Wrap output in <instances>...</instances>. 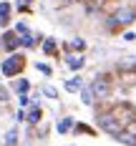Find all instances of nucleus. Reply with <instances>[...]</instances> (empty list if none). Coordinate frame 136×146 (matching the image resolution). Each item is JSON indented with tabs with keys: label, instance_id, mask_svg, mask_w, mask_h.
Returning <instances> with one entry per match:
<instances>
[{
	"label": "nucleus",
	"instance_id": "nucleus-1",
	"mask_svg": "<svg viewBox=\"0 0 136 146\" xmlns=\"http://www.w3.org/2000/svg\"><path fill=\"white\" fill-rule=\"evenodd\" d=\"M96 121H98V129L106 131L108 136H113V139H119V133L123 131V126L119 123V118L113 116V111H101L96 116Z\"/></svg>",
	"mask_w": 136,
	"mask_h": 146
},
{
	"label": "nucleus",
	"instance_id": "nucleus-2",
	"mask_svg": "<svg viewBox=\"0 0 136 146\" xmlns=\"http://www.w3.org/2000/svg\"><path fill=\"white\" fill-rule=\"evenodd\" d=\"M136 20V8H116V13L111 15V20H108V25L111 28H119V25H131Z\"/></svg>",
	"mask_w": 136,
	"mask_h": 146
},
{
	"label": "nucleus",
	"instance_id": "nucleus-3",
	"mask_svg": "<svg viewBox=\"0 0 136 146\" xmlns=\"http://www.w3.org/2000/svg\"><path fill=\"white\" fill-rule=\"evenodd\" d=\"M91 91H93L96 98H108V96H111V78L103 76V73L93 76V81H91Z\"/></svg>",
	"mask_w": 136,
	"mask_h": 146
},
{
	"label": "nucleus",
	"instance_id": "nucleus-4",
	"mask_svg": "<svg viewBox=\"0 0 136 146\" xmlns=\"http://www.w3.org/2000/svg\"><path fill=\"white\" fill-rule=\"evenodd\" d=\"M113 116L119 118V123L126 129L131 121H136V111H134V106H129V103H119V106L113 108Z\"/></svg>",
	"mask_w": 136,
	"mask_h": 146
},
{
	"label": "nucleus",
	"instance_id": "nucleus-5",
	"mask_svg": "<svg viewBox=\"0 0 136 146\" xmlns=\"http://www.w3.org/2000/svg\"><path fill=\"white\" fill-rule=\"evenodd\" d=\"M23 63H25V60H23V56L13 53L10 58L3 60V76H8V78H10V76H18V73H20V68H23Z\"/></svg>",
	"mask_w": 136,
	"mask_h": 146
},
{
	"label": "nucleus",
	"instance_id": "nucleus-6",
	"mask_svg": "<svg viewBox=\"0 0 136 146\" xmlns=\"http://www.w3.org/2000/svg\"><path fill=\"white\" fill-rule=\"evenodd\" d=\"M0 43H3L5 50H10V53H13V50H18V45H20V38H18V33H15V30H8V33H3V40H0Z\"/></svg>",
	"mask_w": 136,
	"mask_h": 146
},
{
	"label": "nucleus",
	"instance_id": "nucleus-7",
	"mask_svg": "<svg viewBox=\"0 0 136 146\" xmlns=\"http://www.w3.org/2000/svg\"><path fill=\"white\" fill-rule=\"evenodd\" d=\"M10 10H13V8H10V3H5V0H3V3H0V28H5V25L10 23Z\"/></svg>",
	"mask_w": 136,
	"mask_h": 146
},
{
	"label": "nucleus",
	"instance_id": "nucleus-8",
	"mask_svg": "<svg viewBox=\"0 0 136 146\" xmlns=\"http://www.w3.org/2000/svg\"><path fill=\"white\" fill-rule=\"evenodd\" d=\"M66 63H68V68H71V71H81V68L86 66V58H83V56H68Z\"/></svg>",
	"mask_w": 136,
	"mask_h": 146
},
{
	"label": "nucleus",
	"instance_id": "nucleus-9",
	"mask_svg": "<svg viewBox=\"0 0 136 146\" xmlns=\"http://www.w3.org/2000/svg\"><path fill=\"white\" fill-rule=\"evenodd\" d=\"M81 88H83V81H81L78 76H76V78H68V81H66V91H68V93H78Z\"/></svg>",
	"mask_w": 136,
	"mask_h": 146
},
{
	"label": "nucleus",
	"instance_id": "nucleus-10",
	"mask_svg": "<svg viewBox=\"0 0 136 146\" xmlns=\"http://www.w3.org/2000/svg\"><path fill=\"white\" fill-rule=\"evenodd\" d=\"M56 129H58V133H68V131H71V129H73V118H71V116L60 118L58 123H56Z\"/></svg>",
	"mask_w": 136,
	"mask_h": 146
},
{
	"label": "nucleus",
	"instance_id": "nucleus-11",
	"mask_svg": "<svg viewBox=\"0 0 136 146\" xmlns=\"http://www.w3.org/2000/svg\"><path fill=\"white\" fill-rule=\"evenodd\" d=\"M40 116H43V111H40V106H33V108H30V111H28V118H25V121L35 126V123L40 121Z\"/></svg>",
	"mask_w": 136,
	"mask_h": 146
},
{
	"label": "nucleus",
	"instance_id": "nucleus-12",
	"mask_svg": "<svg viewBox=\"0 0 136 146\" xmlns=\"http://www.w3.org/2000/svg\"><path fill=\"white\" fill-rule=\"evenodd\" d=\"M58 50V43H56V38H45L43 40V53L45 56H53Z\"/></svg>",
	"mask_w": 136,
	"mask_h": 146
},
{
	"label": "nucleus",
	"instance_id": "nucleus-13",
	"mask_svg": "<svg viewBox=\"0 0 136 146\" xmlns=\"http://www.w3.org/2000/svg\"><path fill=\"white\" fill-rule=\"evenodd\" d=\"M116 141H121L123 146H136V136H134V133H129V131H121Z\"/></svg>",
	"mask_w": 136,
	"mask_h": 146
},
{
	"label": "nucleus",
	"instance_id": "nucleus-14",
	"mask_svg": "<svg viewBox=\"0 0 136 146\" xmlns=\"http://www.w3.org/2000/svg\"><path fill=\"white\" fill-rule=\"evenodd\" d=\"M93 98H96V96H93V91H91V86H88V88H86V86L81 88V101L86 103V106H93Z\"/></svg>",
	"mask_w": 136,
	"mask_h": 146
},
{
	"label": "nucleus",
	"instance_id": "nucleus-15",
	"mask_svg": "<svg viewBox=\"0 0 136 146\" xmlns=\"http://www.w3.org/2000/svg\"><path fill=\"white\" fill-rule=\"evenodd\" d=\"M35 38H38V35L25 33V35H20V45H23V48H33V45H35Z\"/></svg>",
	"mask_w": 136,
	"mask_h": 146
},
{
	"label": "nucleus",
	"instance_id": "nucleus-16",
	"mask_svg": "<svg viewBox=\"0 0 136 146\" xmlns=\"http://www.w3.org/2000/svg\"><path fill=\"white\" fill-rule=\"evenodd\" d=\"M5 146H18V129H10L5 133Z\"/></svg>",
	"mask_w": 136,
	"mask_h": 146
},
{
	"label": "nucleus",
	"instance_id": "nucleus-17",
	"mask_svg": "<svg viewBox=\"0 0 136 146\" xmlns=\"http://www.w3.org/2000/svg\"><path fill=\"white\" fill-rule=\"evenodd\" d=\"M15 93H28V88H30V83H28V78H20V81H15Z\"/></svg>",
	"mask_w": 136,
	"mask_h": 146
},
{
	"label": "nucleus",
	"instance_id": "nucleus-18",
	"mask_svg": "<svg viewBox=\"0 0 136 146\" xmlns=\"http://www.w3.org/2000/svg\"><path fill=\"white\" fill-rule=\"evenodd\" d=\"M71 48H76V50H86V40H83V38H73V40H71Z\"/></svg>",
	"mask_w": 136,
	"mask_h": 146
},
{
	"label": "nucleus",
	"instance_id": "nucleus-19",
	"mask_svg": "<svg viewBox=\"0 0 136 146\" xmlns=\"http://www.w3.org/2000/svg\"><path fill=\"white\" fill-rule=\"evenodd\" d=\"M43 93L48 96V98H58V88H56V86H45Z\"/></svg>",
	"mask_w": 136,
	"mask_h": 146
},
{
	"label": "nucleus",
	"instance_id": "nucleus-20",
	"mask_svg": "<svg viewBox=\"0 0 136 146\" xmlns=\"http://www.w3.org/2000/svg\"><path fill=\"white\" fill-rule=\"evenodd\" d=\"M15 33H18V35H25V33H30V30H28L25 23H15Z\"/></svg>",
	"mask_w": 136,
	"mask_h": 146
},
{
	"label": "nucleus",
	"instance_id": "nucleus-21",
	"mask_svg": "<svg viewBox=\"0 0 136 146\" xmlns=\"http://www.w3.org/2000/svg\"><path fill=\"white\" fill-rule=\"evenodd\" d=\"M35 68L43 73V76H50V66H48V63H35Z\"/></svg>",
	"mask_w": 136,
	"mask_h": 146
},
{
	"label": "nucleus",
	"instance_id": "nucleus-22",
	"mask_svg": "<svg viewBox=\"0 0 136 146\" xmlns=\"http://www.w3.org/2000/svg\"><path fill=\"white\" fill-rule=\"evenodd\" d=\"M18 103H20V106H28V103H30V96H28V93H20V96H18Z\"/></svg>",
	"mask_w": 136,
	"mask_h": 146
},
{
	"label": "nucleus",
	"instance_id": "nucleus-23",
	"mask_svg": "<svg viewBox=\"0 0 136 146\" xmlns=\"http://www.w3.org/2000/svg\"><path fill=\"white\" fill-rule=\"evenodd\" d=\"M76 133H93V131H91L86 123H78V126H76Z\"/></svg>",
	"mask_w": 136,
	"mask_h": 146
},
{
	"label": "nucleus",
	"instance_id": "nucleus-24",
	"mask_svg": "<svg viewBox=\"0 0 136 146\" xmlns=\"http://www.w3.org/2000/svg\"><path fill=\"white\" fill-rule=\"evenodd\" d=\"M123 131H129V133H134V136H136V121H131V123H129Z\"/></svg>",
	"mask_w": 136,
	"mask_h": 146
},
{
	"label": "nucleus",
	"instance_id": "nucleus-25",
	"mask_svg": "<svg viewBox=\"0 0 136 146\" xmlns=\"http://www.w3.org/2000/svg\"><path fill=\"white\" fill-rule=\"evenodd\" d=\"M5 101H8V91L0 86V103H5Z\"/></svg>",
	"mask_w": 136,
	"mask_h": 146
},
{
	"label": "nucleus",
	"instance_id": "nucleus-26",
	"mask_svg": "<svg viewBox=\"0 0 136 146\" xmlns=\"http://www.w3.org/2000/svg\"><path fill=\"white\" fill-rule=\"evenodd\" d=\"M123 40H136V33H123Z\"/></svg>",
	"mask_w": 136,
	"mask_h": 146
}]
</instances>
